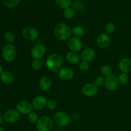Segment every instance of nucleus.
Returning a JSON list of instances; mask_svg holds the SVG:
<instances>
[{"label":"nucleus","instance_id":"obj_9","mask_svg":"<svg viewBox=\"0 0 131 131\" xmlns=\"http://www.w3.org/2000/svg\"><path fill=\"white\" fill-rule=\"evenodd\" d=\"M4 120L8 124H14L19 120L20 113L16 109H10L5 113Z\"/></svg>","mask_w":131,"mask_h":131},{"label":"nucleus","instance_id":"obj_5","mask_svg":"<svg viewBox=\"0 0 131 131\" xmlns=\"http://www.w3.org/2000/svg\"><path fill=\"white\" fill-rule=\"evenodd\" d=\"M54 122L59 127H66L70 124V117L69 114L63 111H57L53 117Z\"/></svg>","mask_w":131,"mask_h":131},{"label":"nucleus","instance_id":"obj_19","mask_svg":"<svg viewBox=\"0 0 131 131\" xmlns=\"http://www.w3.org/2000/svg\"><path fill=\"white\" fill-rule=\"evenodd\" d=\"M0 79L5 84H9L14 81V76L11 72L8 70H3V72L0 74Z\"/></svg>","mask_w":131,"mask_h":131},{"label":"nucleus","instance_id":"obj_13","mask_svg":"<svg viewBox=\"0 0 131 131\" xmlns=\"http://www.w3.org/2000/svg\"><path fill=\"white\" fill-rule=\"evenodd\" d=\"M68 47L70 51L78 52L81 50L83 42L79 38L72 37L68 40Z\"/></svg>","mask_w":131,"mask_h":131},{"label":"nucleus","instance_id":"obj_28","mask_svg":"<svg viewBox=\"0 0 131 131\" xmlns=\"http://www.w3.org/2000/svg\"><path fill=\"white\" fill-rule=\"evenodd\" d=\"M118 79L119 84H122V85L126 84L129 81V76L127 74H125V73H121L118 76Z\"/></svg>","mask_w":131,"mask_h":131},{"label":"nucleus","instance_id":"obj_7","mask_svg":"<svg viewBox=\"0 0 131 131\" xmlns=\"http://www.w3.org/2000/svg\"><path fill=\"white\" fill-rule=\"evenodd\" d=\"M23 37L27 40H36L39 37V33L36 28L31 26H27L22 31Z\"/></svg>","mask_w":131,"mask_h":131},{"label":"nucleus","instance_id":"obj_25","mask_svg":"<svg viewBox=\"0 0 131 131\" xmlns=\"http://www.w3.org/2000/svg\"><path fill=\"white\" fill-rule=\"evenodd\" d=\"M4 5L7 8H14L17 6L20 2V0H3Z\"/></svg>","mask_w":131,"mask_h":131},{"label":"nucleus","instance_id":"obj_10","mask_svg":"<svg viewBox=\"0 0 131 131\" xmlns=\"http://www.w3.org/2000/svg\"><path fill=\"white\" fill-rule=\"evenodd\" d=\"M119 84L118 77L115 74H111L105 78L104 86L107 90L114 91L118 88Z\"/></svg>","mask_w":131,"mask_h":131},{"label":"nucleus","instance_id":"obj_27","mask_svg":"<svg viewBox=\"0 0 131 131\" xmlns=\"http://www.w3.org/2000/svg\"><path fill=\"white\" fill-rule=\"evenodd\" d=\"M105 83V79L104 78V77L101 76H97L94 79V81H93V84L97 87V88H101L102 86H103L104 85Z\"/></svg>","mask_w":131,"mask_h":131},{"label":"nucleus","instance_id":"obj_31","mask_svg":"<svg viewBox=\"0 0 131 131\" xmlns=\"http://www.w3.org/2000/svg\"><path fill=\"white\" fill-rule=\"evenodd\" d=\"M72 5L73 10L76 12L81 11V10H83V7H84V5H83V3L81 1H79V0L74 1Z\"/></svg>","mask_w":131,"mask_h":131},{"label":"nucleus","instance_id":"obj_15","mask_svg":"<svg viewBox=\"0 0 131 131\" xmlns=\"http://www.w3.org/2000/svg\"><path fill=\"white\" fill-rule=\"evenodd\" d=\"M58 75L60 79L68 81L73 79L74 77V71L69 67L61 68L58 72Z\"/></svg>","mask_w":131,"mask_h":131},{"label":"nucleus","instance_id":"obj_17","mask_svg":"<svg viewBox=\"0 0 131 131\" xmlns=\"http://www.w3.org/2000/svg\"><path fill=\"white\" fill-rule=\"evenodd\" d=\"M119 70L122 73H128L131 72V59L128 58H124L121 59L118 63Z\"/></svg>","mask_w":131,"mask_h":131},{"label":"nucleus","instance_id":"obj_4","mask_svg":"<svg viewBox=\"0 0 131 131\" xmlns=\"http://www.w3.org/2000/svg\"><path fill=\"white\" fill-rule=\"evenodd\" d=\"M3 58L7 62L14 61L17 56V49L12 43H7L2 49Z\"/></svg>","mask_w":131,"mask_h":131},{"label":"nucleus","instance_id":"obj_36","mask_svg":"<svg viewBox=\"0 0 131 131\" xmlns=\"http://www.w3.org/2000/svg\"><path fill=\"white\" fill-rule=\"evenodd\" d=\"M3 72V67L0 65V74H1Z\"/></svg>","mask_w":131,"mask_h":131},{"label":"nucleus","instance_id":"obj_37","mask_svg":"<svg viewBox=\"0 0 131 131\" xmlns=\"http://www.w3.org/2000/svg\"><path fill=\"white\" fill-rule=\"evenodd\" d=\"M0 131H5L4 130V129L1 126H0Z\"/></svg>","mask_w":131,"mask_h":131},{"label":"nucleus","instance_id":"obj_11","mask_svg":"<svg viewBox=\"0 0 131 131\" xmlns=\"http://www.w3.org/2000/svg\"><path fill=\"white\" fill-rule=\"evenodd\" d=\"M46 53V48L43 45L37 44L31 50V56L33 60H40Z\"/></svg>","mask_w":131,"mask_h":131},{"label":"nucleus","instance_id":"obj_20","mask_svg":"<svg viewBox=\"0 0 131 131\" xmlns=\"http://www.w3.org/2000/svg\"><path fill=\"white\" fill-rule=\"evenodd\" d=\"M66 60L71 64H77L80 62L81 56L78 52L70 51L66 54Z\"/></svg>","mask_w":131,"mask_h":131},{"label":"nucleus","instance_id":"obj_21","mask_svg":"<svg viewBox=\"0 0 131 131\" xmlns=\"http://www.w3.org/2000/svg\"><path fill=\"white\" fill-rule=\"evenodd\" d=\"M72 34L74 37H77V38H81L85 34V30L84 28L81 26H76L72 28Z\"/></svg>","mask_w":131,"mask_h":131},{"label":"nucleus","instance_id":"obj_14","mask_svg":"<svg viewBox=\"0 0 131 131\" xmlns=\"http://www.w3.org/2000/svg\"><path fill=\"white\" fill-rule=\"evenodd\" d=\"M48 100L43 95H37L32 101V106L36 110H42L46 107Z\"/></svg>","mask_w":131,"mask_h":131},{"label":"nucleus","instance_id":"obj_6","mask_svg":"<svg viewBox=\"0 0 131 131\" xmlns=\"http://www.w3.org/2000/svg\"><path fill=\"white\" fill-rule=\"evenodd\" d=\"M32 103L28 101L22 100L19 101L16 105V110L20 114L23 115H29L33 111Z\"/></svg>","mask_w":131,"mask_h":131},{"label":"nucleus","instance_id":"obj_12","mask_svg":"<svg viewBox=\"0 0 131 131\" xmlns=\"http://www.w3.org/2000/svg\"><path fill=\"white\" fill-rule=\"evenodd\" d=\"M81 92L85 97H93L97 95L98 92V88L93 83H88L83 86Z\"/></svg>","mask_w":131,"mask_h":131},{"label":"nucleus","instance_id":"obj_33","mask_svg":"<svg viewBox=\"0 0 131 131\" xmlns=\"http://www.w3.org/2000/svg\"><path fill=\"white\" fill-rule=\"evenodd\" d=\"M79 70L82 72H86L89 70L90 69V64L86 61H82L79 63Z\"/></svg>","mask_w":131,"mask_h":131},{"label":"nucleus","instance_id":"obj_2","mask_svg":"<svg viewBox=\"0 0 131 131\" xmlns=\"http://www.w3.org/2000/svg\"><path fill=\"white\" fill-rule=\"evenodd\" d=\"M72 29L70 26L64 23H60L55 26L54 28V35L58 40H69L72 35Z\"/></svg>","mask_w":131,"mask_h":131},{"label":"nucleus","instance_id":"obj_23","mask_svg":"<svg viewBox=\"0 0 131 131\" xmlns=\"http://www.w3.org/2000/svg\"><path fill=\"white\" fill-rule=\"evenodd\" d=\"M4 38L8 43H12L15 40V35L14 32L11 31H6L4 34Z\"/></svg>","mask_w":131,"mask_h":131},{"label":"nucleus","instance_id":"obj_16","mask_svg":"<svg viewBox=\"0 0 131 131\" xmlns=\"http://www.w3.org/2000/svg\"><path fill=\"white\" fill-rule=\"evenodd\" d=\"M96 55L95 51L92 47H86L82 51L81 54V59L82 61L90 62L95 58Z\"/></svg>","mask_w":131,"mask_h":131},{"label":"nucleus","instance_id":"obj_32","mask_svg":"<svg viewBox=\"0 0 131 131\" xmlns=\"http://www.w3.org/2000/svg\"><path fill=\"white\" fill-rule=\"evenodd\" d=\"M31 67L33 70H39L42 67V63L40 60H33L31 63Z\"/></svg>","mask_w":131,"mask_h":131},{"label":"nucleus","instance_id":"obj_24","mask_svg":"<svg viewBox=\"0 0 131 131\" xmlns=\"http://www.w3.org/2000/svg\"><path fill=\"white\" fill-rule=\"evenodd\" d=\"M112 71L113 70L111 67L110 65H107V64H105V65H102L101 69V72L102 73V74L106 77L112 74Z\"/></svg>","mask_w":131,"mask_h":131},{"label":"nucleus","instance_id":"obj_18","mask_svg":"<svg viewBox=\"0 0 131 131\" xmlns=\"http://www.w3.org/2000/svg\"><path fill=\"white\" fill-rule=\"evenodd\" d=\"M52 85L51 79L47 76H43L39 81V87L42 90L48 91Z\"/></svg>","mask_w":131,"mask_h":131},{"label":"nucleus","instance_id":"obj_22","mask_svg":"<svg viewBox=\"0 0 131 131\" xmlns=\"http://www.w3.org/2000/svg\"><path fill=\"white\" fill-rule=\"evenodd\" d=\"M56 3L58 7L62 9H67L70 8L72 5V0H56Z\"/></svg>","mask_w":131,"mask_h":131},{"label":"nucleus","instance_id":"obj_29","mask_svg":"<svg viewBox=\"0 0 131 131\" xmlns=\"http://www.w3.org/2000/svg\"><path fill=\"white\" fill-rule=\"evenodd\" d=\"M115 30V26L113 23H109L106 24L104 27L105 33L107 35L111 34Z\"/></svg>","mask_w":131,"mask_h":131},{"label":"nucleus","instance_id":"obj_35","mask_svg":"<svg viewBox=\"0 0 131 131\" xmlns=\"http://www.w3.org/2000/svg\"><path fill=\"white\" fill-rule=\"evenodd\" d=\"M4 121V118H3V115L1 114V113L0 112V125L3 124Z\"/></svg>","mask_w":131,"mask_h":131},{"label":"nucleus","instance_id":"obj_8","mask_svg":"<svg viewBox=\"0 0 131 131\" xmlns=\"http://www.w3.org/2000/svg\"><path fill=\"white\" fill-rule=\"evenodd\" d=\"M96 42L99 47L102 49H106L110 46L111 40L109 35L106 33H102L99 35L96 38Z\"/></svg>","mask_w":131,"mask_h":131},{"label":"nucleus","instance_id":"obj_30","mask_svg":"<svg viewBox=\"0 0 131 131\" xmlns=\"http://www.w3.org/2000/svg\"><path fill=\"white\" fill-rule=\"evenodd\" d=\"M38 119H39V118H38L37 113L33 112V111L30 113L29 115H28V120L31 124H37Z\"/></svg>","mask_w":131,"mask_h":131},{"label":"nucleus","instance_id":"obj_26","mask_svg":"<svg viewBox=\"0 0 131 131\" xmlns=\"http://www.w3.org/2000/svg\"><path fill=\"white\" fill-rule=\"evenodd\" d=\"M75 15V11L72 8H68L63 11V16L67 19H72Z\"/></svg>","mask_w":131,"mask_h":131},{"label":"nucleus","instance_id":"obj_3","mask_svg":"<svg viewBox=\"0 0 131 131\" xmlns=\"http://www.w3.org/2000/svg\"><path fill=\"white\" fill-rule=\"evenodd\" d=\"M54 126V120L50 116L44 115L39 118L36 124L38 131H51Z\"/></svg>","mask_w":131,"mask_h":131},{"label":"nucleus","instance_id":"obj_1","mask_svg":"<svg viewBox=\"0 0 131 131\" xmlns=\"http://www.w3.org/2000/svg\"><path fill=\"white\" fill-rule=\"evenodd\" d=\"M63 58L62 56L58 53H52L47 56L46 60V66L51 72H58L61 69Z\"/></svg>","mask_w":131,"mask_h":131},{"label":"nucleus","instance_id":"obj_34","mask_svg":"<svg viewBox=\"0 0 131 131\" xmlns=\"http://www.w3.org/2000/svg\"><path fill=\"white\" fill-rule=\"evenodd\" d=\"M56 106H57V104H56V101H54V100H48L47 104H46V107L48 110H53L56 108Z\"/></svg>","mask_w":131,"mask_h":131}]
</instances>
